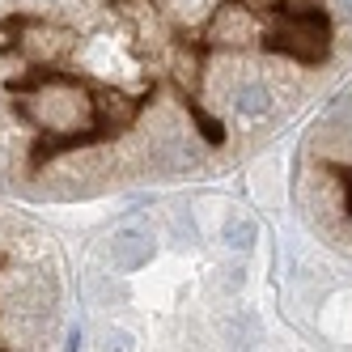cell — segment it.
Here are the masks:
<instances>
[{"instance_id":"obj_3","label":"cell","mask_w":352,"mask_h":352,"mask_svg":"<svg viewBox=\"0 0 352 352\" xmlns=\"http://www.w3.org/2000/svg\"><path fill=\"white\" fill-rule=\"evenodd\" d=\"M255 238H259V230H255V221H250V217H230V221H225V230H221V242L230 246V250H250Z\"/></svg>"},{"instance_id":"obj_4","label":"cell","mask_w":352,"mask_h":352,"mask_svg":"<svg viewBox=\"0 0 352 352\" xmlns=\"http://www.w3.org/2000/svg\"><path fill=\"white\" fill-rule=\"evenodd\" d=\"M344 9H348V13H352V0H344Z\"/></svg>"},{"instance_id":"obj_1","label":"cell","mask_w":352,"mask_h":352,"mask_svg":"<svg viewBox=\"0 0 352 352\" xmlns=\"http://www.w3.org/2000/svg\"><path fill=\"white\" fill-rule=\"evenodd\" d=\"M153 259V230L144 221H123L111 238V263L119 272H136Z\"/></svg>"},{"instance_id":"obj_2","label":"cell","mask_w":352,"mask_h":352,"mask_svg":"<svg viewBox=\"0 0 352 352\" xmlns=\"http://www.w3.org/2000/svg\"><path fill=\"white\" fill-rule=\"evenodd\" d=\"M230 107H234V115L238 119H246V123H259V119H267L272 115V94H267V85L263 81H238L234 89H230Z\"/></svg>"}]
</instances>
